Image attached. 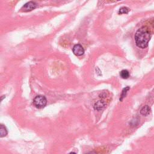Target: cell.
<instances>
[{
    "mask_svg": "<svg viewBox=\"0 0 154 154\" xmlns=\"http://www.w3.org/2000/svg\"><path fill=\"white\" fill-rule=\"evenodd\" d=\"M69 154H76V153H75V152H71Z\"/></svg>",
    "mask_w": 154,
    "mask_h": 154,
    "instance_id": "7c38bea8",
    "label": "cell"
},
{
    "mask_svg": "<svg viewBox=\"0 0 154 154\" xmlns=\"http://www.w3.org/2000/svg\"><path fill=\"white\" fill-rule=\"evenodd\" d=\"M129 90V87H126L125 88H124L122 90V94H121V98H120V101H122L123 98H125V96H127V92H128V90Z\"/></svg>",
    "mask_w": 154,
    "mask_h": 154,
    "instance_id": "9c48e42d",
    "label": "cell"
},
{
    "mask_svg": "<svg viewBox=\"0 0 154 154\" xmlns=\"http://www.w3.org/2000/svg\"><path fill=\"white\" fill-rule=\"evenodd\" d=\"M151 39V34L146 27H142L137 31L135 35L136 45L139 48L144 49L148 46Z\"/></svg>",
    "mask_w": 154,
    "mask_h": 154,
    "instance_id": "6da1fadb",
    "label": "cell"
},
{
    "mask_svg": "<svg viewBox=\"0 0 154 154\" xmlns=\"http://www.w3.org/2000/svg\"><path fill=\"white\" fill-rule=\"evenodd\" d=\"M72 51H73V53H74V54L77 55V56L82 55L84 53V49L83 47L79 44L74 45V47H73V49H72Z\"/></svg>",
    "mask_w": 154,
    "mask_h": 154,
    "instance_id": "277c9868",
    "label": "cell"
},
{
    "mask_svg": "<svg viewBox=\"0 0 154 154\" xmlns=\"http://www.w3.org/2000/svg\"><path fill=\"white\" fill-rule=\"evenodd\" d=\"M120 76L123 79H127L129 76V72L127 70H123L120 73Z\"/></svg>",
    "mask_w": 154,
    "mask_h": 154,
    "instance_id": "ba28073f",
    "label": "cell"
},
{
    "mask_svg": "<svg viewBox=\"0 0 154 154\" xmlns=\"http://www.w3.org/2000/svg\"><path fill=\"white\" fill-rule=\"evenodd\" d=\"M151 109L148 105H145V107H143L140 111L141 115L143 116H148L151 113Z\"/></svg>",
    "mask_w": 154,
    "mask_h": 154,
    "instance_id": "8992f818",
    "label": "cell"
},
{
    "mask_svg": "<svg viewBox=\"0 0 154 154\" xmlns=\"http://www.w3.org/2000/svg\"><path fill=\"white\" fill-rule=\"evenodd\" d=\"M106 103L104 101H99L95 104L94 108L97 111H101L105 107Z\"/></svg>",
    "mask_w": 154,
    "mask_h": 154,
    "instance_id": "5b68a950",
    "label": "cell"
},
{
    "mask_svg": "<svg viewBox=\"0 0 154 154\" xmlns=\"http://www.w3.org/2000/svg\"><path fill=\"white\" fill-rule=\"evenodd\" d=\"M47 100L45 96L42 95L37 96L33 100V104L37 108H42L46 106Z\"/></svg>",
    "mask_w": 154,
    "mask_h": 154,
    "instance_id": "7a4b0ae2",
    "label": "cell"
},
{
    "mask_svg": "<svg viewBox=\"0 0 154 154\" xmlns=\"http://www.w3.org/2000/svg\"><path fill=\"white\" fill-rule=\"evenodd\" d=\"M129 9L125 7H123L122 8L120 9L119 11V14H127L129 12Z\"/></svg>",
    "mask_w": 154,
    "mask_h": 154,
    "instance_id": "30bf717a",
    "label": "cell"
},
{
    "mask_svg": "<svg viewBox=\"0 0 154 154\" xmlns=\"http://www.w3.org/2000/svg\"><path fill=\"white\" fill-rule=\"evenodd\" d=\"M153 27H154V22H153Z\"/></svg>",
    "mask_w": 154,
    "mask_h": 154,
    "instance_id": "4fadbf2b",
    "label": "cell"
},
{
    "mask_svg": "<svg viewBox=\"0 0 154 154\" xmlns=\"http://www.w3.org/2000/svg\"><path fill=\"white\" fill-rule=\"evenodd\" d=\"M7 134V130L3 125H1L0 126V137H3L6 136Z\"/></svg>",
    "mask_w": 154,
    "mask_h": 154,
    "instance_id": "52a82bcc",
    "label": "cell"
},
{
    "mask_svg": "<svg viewBox=\"0 0 154 154\" xmlns=\"http://www.w3.org/2000/svg\"><path fill=\"white\" fill-rule=\"evenodd\" d=\"M36 7V3L33 1H30L26 3L23 7H22L21 10L22 12H29L35 9Z\"/></svg>",
    "mask_w": 154,
    "mask_h": 154,
    "instance_id": "3957f363",
    "label": "cell"
},
{
    "mask_svg": "<svg viewBox=\"0 0 154 154\" xmlns=\"http://www.w3.org/2000/svg\"><path fill=\"white\" fill-rule=\"evenodd\" d=\"M87 154H96V153L95 152L92 151V152H89Z\"/></svg>",
    "mask_w": 154,
    "mask_h": 154,
    "instance_id": "8fae6325",
    "label": "cell"
}]
</instances>
